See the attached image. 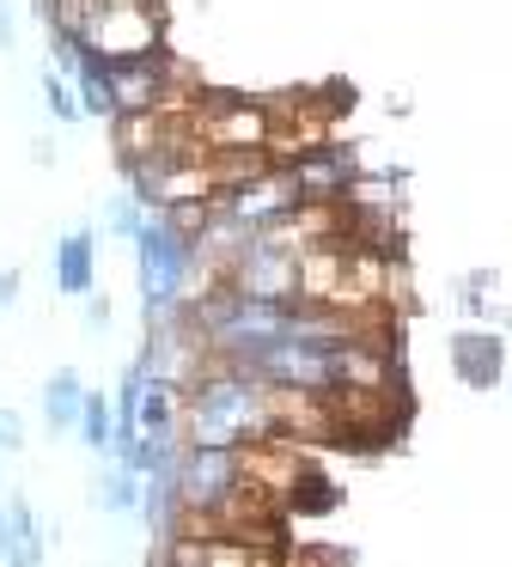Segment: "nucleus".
I'll list each match as a JSON object with an SVG mask.
<instances>
[{
    "mask_svg": "<svg viewBox=\"0 0 512 567\" xmlns=\"http://www.w3.org/2000/svg\"><path fill=\"white\" fill-rule=\"evenodd\" d=\"M183 440L190 445H287L280 391L232 372L226 360H202L183 384Z\"/></svg>",
    "mask_w": 512,
    "mask_h": 567,
    "instance_id": "obj_1",
    "label": "nucleus"
},
{
    "mask_svg": "<svg viewBox=\"0 0 512 567\" xmlns=\"http://www.w3.org/2000/svg\"><path fill=\"white\" fill-rule=\"evenodd\" d=\"M134 269H141L146 323H165L195 299V269H202V257H195V238L177 233V226L158 214V220H146L141 238H134Z\"/></svg>",
    "mask_w": 512,
    "mask_h": 567,
    "instance_id": "obj_2",
    "label": "nucleus"
},
{
    "mask_svg": "<svg viewBox=\"0 0 512 567\" xmlns=\"http://www.w3.org/2000/svg\"><path fill=\"white\" fill-rule=\"evenodd\" d=\"M183 116H190V135L207 159L214 153H263L275 141V111L256 99H232V92H202Z\"/></svg>",
    "mask_w": 512,
    "mask_h": 567,
    "instance_id": "obj_3",
    "label": "nucleus"
},
{
    "mask_svg": "<svg viewBox=\"0 0 512 567\" xmlns=\"http://www.w3.org/2000/svg\"><path fill=\"white\" fill-rule=\"evenodd\" d=\"M299 257L305 250L280 245L275 233H256L250 245L232 257L226 287L244 299H275V306H287V299H299Z\"/></svg>",
    "mask_w": 512,
    "mask_h": 567,
    "instance_id": "obj_4",
    "label": "nucleus"
},
{
    "mask_svg": "<svg viewBox=\"0 0 512 567\" xmlns=\"http://www.w3.org/2000/svg\"><path fill=\"white\" fill-rule=\"evenodd\" d=\"M299 208H305V189H299V177H293V165H275V172H263V177H250V184L219 189L214 196V214H226V220L244 226V233H268V226H280Z\"/></svg>",
    "mask_w": 512,
    "mask_h": 567,
    "instance_id": "obj_5",
    "label": "nucleus"
},
{
    "mask_svg": "<svg viewBox=\"0 0 512 567\" xmlns=\"http://www.w3.org/2000/svg\"><path fill=\"white\" fill-rule=\"evenodd\" d=\"M80 43L104 62H141V55L165 50V13L158 7H110L85 25Z\"/></svg>",
    "mask_w": 512,
    "mask_h": 567,
    "instance_id": "obj_6",
    "label": "nucleus"
},
{
    "mask_svg": "<svg viewBox=\"0 0 512 567\" xmlns=\"http://www.w3.org/2000/svg\"><path fill=\"white\" fill-rule=\"evenodd\" d=\"M360 172H366L360 153H354V147H336V141H317V147H305L299 159H293V177H299L305 202H341Z\"/></svg>",
    "mask_w": 512,
    "mask_h": 567,
    "instance_id": "obj_7",
    "label": "nucleus"
},
{
    "mask_svg": "<svg viewBox=\"0 0 512 567\" xmlns=\"http://www.w3.org/2000/svg\"><path fill=\"white\" fill-rule=\"evenodd\" d=\"M500 367H506V342L488 330H463L451 336V372H458L470 391H488V384H500Z\"/></svg>",
    "mask_w": 512,
    "mask_h": 567,
    "instance_id": "obj_8",
    "label": "nucleus"
},
{
    "mask_svg": "<svg viewBox=\"0 0 512 567\" xmlns=\"http://www.w3.org/2000/svg\"><path fill=\"white\" fill-rule=\"evenodd\" d=\"M0 561L7 567H43V530H37V513L24 501L0 506Z\"/></svg>",
    "mask_w": 512,
    "mask_h": 567,
    "instance_id": "obj_9",
    "label": "nucleus"
},
{
    "mask_svg": "<svg viewBox=\"0 0 512 567\" xmlns=\"http://www.w3.org/2000/svg\"><path fill=\"white\" fill-rule=\"evenodd\" d=\"M92 275H98V233H68L55 245V287L61 293H92Z\"/></svg>",
    "mask_w": 512,
    "mask_h": 567,
    "instance_id": "obj_10",
    "label": "nucleus"
},
{
    "mask_svg": "<svg viewBox=\"0 0 512 567\" xmlns=\"http://www.w3.org/2000/svg\"><path fill=\"white\" fill-rule=\"evenodd\" d=\"M85 384H80V372H49L43 379V421H49V433H73L80 427V415H85Z\"/></svg>",
    "mask_w": 512,
    "mask_h": 567,
    "instance_id": "obj_11",
    "label": "nucleus"
},
{
    "mask_svg": "<svg viewBox=\"0 0 512 567\" xmlns=\"http://www.w3.org/2000/svg\"><path fill=\"white\" fill-rule=\"evenodd\" d=\"M141 494H146V476H134L129 464H110L104 476L92 482V501L116 518H141Z\"/></svg>",
    "mask_w": 512,
    "mask_h": 567,
    "instance_id": "obj_12",
    "label": "nucleus"
},
{
    "mask_svg": "<svg viewBox=\"0 0 512 567\" xmlns=\"http://www.w3.org/2000/svg\"><path fill=\"white\" fill-rule=\"evenodd\" d=\"M80 433L85 445H92V452H110V440H116V403H110V396H85V415H80Z\"/></svg>",
    "mask_w": 512,
    "mask_h": 567,
    "instance_id": "obj_13",
    "label": "nucleus"
},
{
    "mask_svg": "<svg viewBox=\"0 0 512 567\" xmlns=\"http://www.w3.org/2000/svg\"><path fill=\"white\" fill-rule=\"evenodd\" d=\"M141 208H146L141 196H116V202H110V220H104V226H110L116 238H129V245H134V238H141V226H146Z\"/></svg>",
    "mask_w": 512,
    "mask_h": 567,
    "instance_id": "obj_14",
    "label": "nucleus"
},
{
    "mask_svg": "<svg viewBox=\"0 0 512 567\" xmlns=\"http://www.w3.org/2000/svg\"><path fill=\"white\" fill-rule=\"evenodd\" d=\"M43 99H49V111H55L61 123H73V116H85V111H80V92H73L68 80H43Z\"/></svg>",
    "mask_w": 512,
    "mask_h": 567,
    "instance_id": "obj_15",
    "label": "nucleus"
},
{
    "mask_svg": "<svg viewBox=\"0 0 512 567\" xmlns=\"http://www.w3.org/2000/svg\"><path fill=\"white\" fill-rule=\"evenodd\" d=\"M12 293H19V269H0V318L12 311Z\"/></svg>",
    "mask_w": 512,
    "mask_h": 567,
    "instance_id": "obj_16",
    "label": "nucleus"
},
{
    "mask_svg": "<svg viewBox=\"0 0 512 567\" xmlns=\"http://www.w3.org/2000/svg\"><path fill=\"white\" fill-rule=\"evenodd\" d=\"M85 323H92V330H104V323H110V306H104V299H92V306H85Z\"/></svg>",
    "mask_w": 512,
    "mask_h": 567,
    "instance_id": "obj_17",
    "label": "nucleus"
},
{
    "mask_svg": "<svg viewBox=\"0 0 512 567\" xmlns=\"http://www.w3.org/2000/svg\"><path fill=\"white\" fill-rule=\"evenodd\" d=\"M0 50H12V7L0 0Z\"/></svg>",
    "mask_w": 512,
    "mask_h": 567,
    "instance_id": "obj_18",
    "label": "nucleus"
}]
</instances>
